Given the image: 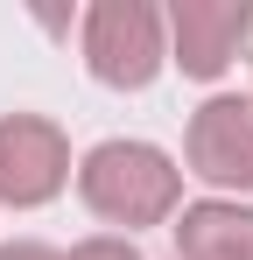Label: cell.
I'll return each instance as SVG.
<instances>
[{
	"label": "cell",
	"mask_w": 253,
	"mask_h": 260,
	"mask_svg": "<svg viewBox=\"0 0 253 260\" xmlns=\"http://www.w3.org/2000/svg\"><path fill=\"white\" fill-rule=\"evenodd\" d=\"M169 63V21L148 0H99L84 7V71L106 91H148Z\"/></svg>",
	"instance_id": "cell-2"
},
{
	"label": "cell",
	"mask_w": 253,
	"mask_h": 260,
	"mask_svg": "<svg viewBox=\"0 0 253 260\" xmlns=\"http://www.w3.org/2000/svg\"><path fill=\"white\" fill-rule=\"evenodd\" d=\"M71 183V134L42 113H0V204L42 211Z\"/></svg>",
	"instance_id": "cell-4"
},
{
	"label": "cell",
	"mask_w": 253,
	"mask_h": 260,
	"mask_svg": "<svg viewBox=\"0 0 253 260\" xmlns=\"http://www.w3.org/2000/svg\"><path fill=\"white\" fill-rule=\"evenodd\" d=\"M64 260H141V253H134V239H120V232H99V239H78Z\"/></svg>",
	"instance_id": "cell-7"
},
{
	"label": "cell",
	"mask_w": 253,
	"mask_h": 260,
	"mask_svg": "<svg viewBox=\"0 0 253 260\" xmlns=\"http://www.w3.org/2000/svg\"><path fill=\"white\" fill-rule=\"evenodd\" d=\"M169 21V63L183 71V78H225L253 43V7L246 0H176L162 14Z\"/></svg>",
	"instance_id": "cell-5"
},
{
	"label": "cell",
	"mask_w": 253,
	"mask_h": 260,
	"mask_svg": "<svg viewBox=\"0 0 253 260\" xmlns=\"http://www.w3.org/2000/svg\"><path fill=\"white\" fill-rule=\"evenodd\" d=\"M0 260H64V253H56V246H42V239H7Z\"/></svg>",
	"instance_id": "cell-8"
},
{
	"label": "cell",
	"mask_w": 253,
	"mask_h": 260,
	"mask_svg": "<svg viewBox=\"0 0 253 260\" xmlns=\"http://www.w3.org/2000/svg\"><path fill=\"white\" fill-rule=\"evenodd\" d=\"M78 197L91 218L120 225V239H134L141 225H162L183 204V169L176 155H162L155 141H99L78 162Z\"/></svg>",
	"instance_id": "cell-1"
},
{
	"label": "cell",
	"mask_w": 253,
	"mask_h": 260,
	"mask_svg": "<svg viewBox=\"0 0 253 260\" xmlns=\"http://www.w3.org/2000/svg\"><path fill=\"white\" fill-rule=\"evenodd\" d=\"M176 260H253V204L239 197H197L176 211Z\"/></svg>",
	"instance_id": "cell-6"
},
{
	"label": "cell",
	"mask_w": 253,
	"mask_h": 260,
	"mask_svg": "<svg viewBox=\"0 0 253 260\" xmlns=\"http://www.w3.org/2000/svg\"><path fill=\"white\" fill-rule=\"evenodd\" d=\"M183 176H197L218 197H253V99L218 91L183 127Z\"/></svg>",
	"instance_id": "cell-3"
}]
</instances>
